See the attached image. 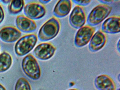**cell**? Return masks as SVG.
I'll return each instance as SVG.
<instances>
[{
  "label": "cell",
  "instance_id": "obj_1",
  "mask_svg": "<svg viewBox=\"0 0 120 90\" xmlns=\"http://www.w3.org/2000/svg\"><path fill=\"white\" fill-rule=\"evenodd\" d=\"M61 24L57 18L53 17L45 22L42 26L38 33L40 41H46L55 38L60 31Z\"/></svg>",
  "mask_w": 120,
  "mask_h": 90
},
{
  "label": "cell",
  "instance_id": "obj_2",
  "mask_svg": "<svg viewBox=\"0 0 120 90\" xmlns=\"http://www.w3.org/2000/svg\"><path fill=\"white\" fill-rule=\"evenodd\" d=\"M112 9V7L107 4L98 5L89 13L87 18V23L91 26L98 25L108 17Z\"/></svg>",
  "mask_w": 120,
  "mask_h": 90
},
{
  "label": "cell",
  "instance_id": "obj_3",
  "mask_svg": "<svg viewBox=\"0 0 120 90\" xmlns=\"http://www.w3.org/2000/svg\"><path fill=\"white\" fill-rule=\"evenodd\" d=\"M38 41L35 34H29L20 38L16 43L15 51L19 56H23L28 54L35 47Z\"/></svg>",
  "mask_w": 120,
  "mask_h": 90
},
{
  "label": "cell",
  "instance_id": "obj_4",
  "mask_svg": "<svg viewBox=\"0 0 120 90\" xmlns=\"http://www.w3.org/2000/svg\"><path fill=\"white\" fill-rule=\"evenodd\" d=\"M22 67L24 72L33 80H38L41 76L40 65L35 58L31 54L24 58Z\"/></svg>",
  "mask_w": 120,
  "mask_h": 90
},
{
  "label": "cell",
  "instance_id": "obj_5",
  "mask_svg": "<svg viewBox=\"0 0 120 90\" xmlns=\"http://www.w3.org/2000/svg\"><path fill=\"white\" fill-rule=\"evenodd\" d=\"M95 31V28L89 25L83 26L76 34L74 44L78 48L83 47L88 43Z\"/></svg>",
  "mask_w": 120,
  "mask_h": 90
},
{
  "label": "cell",
  "instance_id": "obj_6",
  "mask_svg": "<svg viewBox=\"0 0 120 90\" xmlns=\"http://www.w3.org/2000/svg\"><path fill=\"white\" fill-rule=\"evenodd\" d=\"M24 12L27 17L33 20H37L43 17L46 13V8L40 3L33 2L25 6Z\"/></svg>",
  "mask_w": 120,
  "mask_h": 90
},
{
  "label": "cell",
  "instance_id": "obj_7",
  "mask_svg": "<svg viewBox=\"0 0 120 90\" xmlns=\"http://www.w3.org/2000/svg\"><path fill=\"white\" fill-rule=\"evenodd\" d=\"M86 21V15L84 8L76 5L71 11L69 18L71 26L76 29H79L83 26Z\"/></svg>",
  "mask_w": 120,
  "mask_h": 90
},
{
  "label": "cell",
  "instance_id": "obj_8",
  "mask_svg": "<svg viewBox=\"0 0 120 90\" xmlns=\"http://www.w3.org/2000/svg\"><path fill=\"white\" fill-rule=\"evenodd\" d=\"M56 48L50 43H43L38 44L34 49V53L38 59L45 60L51 58L55 53Z\"/></svg>",
  "mask_w": 120,
  "mask_h": 90
},
{
  "label": "cell",
  "instance_id": "obj_9",
  "mask_svg": "<svg viewBox=\"0 0 120 90\" xmlns=\"http://www.w3.org/2000/svg\"><path fill=\"white\" fill-rule=\"evenodd\" d=\"M21 32L14 26H5L0 30V38L7 43L15 42L21 37Z\"/></svg>",
  "mask_w": 120,
  "mask_h": 90
},
{
  "label": "cell",
  "instance_id": "obj_10",
  "mask_svg": "<svg viewBox=\"0 0 120 90\" xmlns=\"http://www.w3.org/2000/svg\"><path fill=\"white\" fill-rule=\"evenodd\" d=\"M101 31L109 34H116L120 32V18L119 16H112L107 19L102 23Z\"/></svg>",
  "mask_w": 120,
  "mask_h": 90
},
{
  "label": "cell",
  "instance_id": "obj_11",
  "mask_svg": "<svg viewBox=\"0 0 120 90\" xmlns=\"http://www.w3.org/2000/svg\"><path fill=\"white\" fill-rule=\"evenodd\" d=\"M107 41L105 33L98 30L93 34L90 41L88 48L91 52H96L101 49L105 46Z\"/></svg>",
  "mask_w": 120,
  "mask_h": 90
},
{
  "label": "cell",
  "instance_id": "obj_12",
  "mask_svg": "<svg viewBox=\"0 0 120 90\" xmlns=\"http://www.w3.org/2000/svg\"><path fill=\"white\" fill-rule=\"evenodd\" d=\"M17 27L19 31L28 33L34 31L37 28L35 22L24 15H19L16 20Z\"/></svg>",
  "mask_w": 120,
  "mask_h": 90
},
{
  "label": "cell",
  "instance_id": "obj_13",
  "mask_svg": "<svg viewBox=\"0 0 120 90\" xmlns=\"http://www.w3.org/2000/svg\"><path fill=\"white\" fill-rule=\"evenodd\" d=\"M95 88L98 90H116V86L111 78L106 75L98 76L94 80Z\"/></svg>",
  "mask_w": 120,
  "mask_h": 90
},
{
  "label": "cell",
  "instance_id": "obj_14",
  "mask_svg": "<svg viewBox=\"0 0 120 90\" xmlns=\"http://www.w3.org/2000/svg\"><path fill=\"white\" fill-rule=\"evenodd\" d=\"M72 2L71 0L59 1L53 10V14L55 17L61 18L67 16L71 10Z\"/></svg>",
  "mask_w": 120,
  "mask_h": 90
},
{
  "label": "cell",
  "instance_id": "obj_15",
  "mask_svg": "<svg viewBox=\"0 0 120 90\" xmlns=\"http://www.w3.org/2000/svg\"><path fill=\"white\" fill-rule=\"evenodd\" d=\"M12 59L11 55L7 52L0 54V72L8 70L11 66Z\"/></svg>",
  "mask_w": 120,
  "mask_h": 90
},
{
  "label": "cell",
  "instance_id": "obj_16",
  "mask_svg": "<svg viewBox=\"0 0 120 90\" xmlns=\"http://www.w3.org/2000/svg\"><path fill=\"white\" fill-rule=\"evenodd\" d=\"M24 5V1L23 0H14L11 1L9 6V11L14 15L18 14L21 12Z\"/></svg>",
  "mask_w": 120,
  "mask_h": 90
},
{
  "label": "cell",
  "instance_id": "obj_17",
  "mask_svg": "<svg viewBox=\"0 0 120 90\" xmlns=\"http://www.w3.org/2000/svg\"><path fill=\"white\" fill-rule=\"evenodd\" d=\"M15 90H31L30 85L24 77L19 78L16 83Z\"/></svg>",
  "mask_w": 120,
  "mask_h": 90
},
{
  "label": "cell",
  "instance_id": "obj_18",
  "mask_svg": "<svg viewBox=\"0 0 120 90\" xmlns=\"http://www.w3.org/2000/svg\"><path fill=\"white\" fill-rule=\"evenodd\" d=\"M92 1L91 0H72V2H73L74 4L80 6H86L87 5H89Z\"/></svg>",
  "mask_w": 120,
  "mask_h": 90
},
{
  "label": "cell",
  "instance_id": "obj_19",
  "mask_svg": "<svg viewBox=\"0 0 120 90\" xmlns=\"http://www.w3.org/2000/svg\"><path fill=\"white\" fill-rule=\"evenodd\" d=\"M5 17V14L4 10L2 6L0 4V24L4 20Z\"/></svg>",
  "mask_w": 120,
  "mask_h": 90
},
{
  "label": "cell",
  "instance_id": "obj_20",
  "mask_svg": "<svg viewBox=\"0 0 120 90\" xmlns=\"http://www.w3.org/2000/svg\"><path fill=\"white\" fill-rule=\"evenodd\" d=\"M98 1L100 3H101L102 4H106L107 5V4L111 3L113 1L99 0Z\"/></svg>",
  "mask_w": 120,
  "mask_h": 90
},
{
  "label": "cell",
  "instance_id": "obj_21",
  "mask_svg": "<svg viewBox=\"0 0 120 90\" xmlns=\"http://www.w3.org/2000/svg\"><path fill=\"white\" fill-rule=\"evenodd\" d=\"M39 2L40 3L42 4H46L48 3L49 2L51 1V0H39Z\"/></svg>",
  "mask_w": 120,
  "mask_h": 90
},
{
  "label": "cell",
  "instance_id": "obj_22",
  "mask_svg": "<svg viewBox=\"0 0 120 90\" xmlns=\"http://www.w3.org/2000/svg\"><path fill=\"white\" fill-rule=\"evenodd\" d=\"M116 46H117V50L119 52H120V40H119V39L118 40V41L117 43Z\"/></svg>",
  "mask_w": 120,
  "mask_h": 90
},
{
  "label": "cell",
  "instance_id": "obj_23",
  "mask_svg": "<svg viewBox=\"0 0 120 90\" xmlns=\"http://www.w3.org/2000/svg\"><path fill=\"white\" fill-rule=\"evenodd\" d=\"M0 90H6V89L1 84H0Z\"/></svg>",
  "mask_w": 120,
  "mask_h": 90
},
{
  "label": "cell",
  "instance_id": "obj_24",
  "mask_svg": "<svg viewBox=\"0 0 120 90\" xmlns=\"http://www.w3.org/2000/svg\"><path fill=\"white\" fill-rule=\"evenodd\" d=\"M1 1L4 3L5 4H8L10 2H11V1L10 0H2Z\"/></svg>",
  "mask_w": 120,
  "mask_h": 90
},
{
  "label": "cell",
  "instance_id": "obj_25",
  "mask_svg": "<svg viewBox=\"0 0 120 90\" xmlns=\"http://www.w3.org/2000/svg\"><path fill=\"white\" fill-rule=\"evenodd\" d=\"M68 90H78V89H68Z\"/></svg>",
  "mask_w": 120,
  "mask_h": 90
},
{
  "label": "cell",
  "instance_id": "obj_26",
  "mask_svg": "<svg viewBox=\"0 0 120 90\" xmlns=\"http://www.w3.org/2000/svg\"><path fill=\"white\" fill-rule=\"evenodd\" d=\"M117 90H120V89L119 88L118 89H117Z\"/></svg>",
  "mask_w": 120,
  "mask_h": 90
}]
</instances>
